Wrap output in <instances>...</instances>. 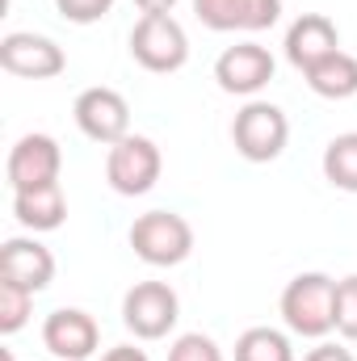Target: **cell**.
<instances>
[{
    "instance_id": "obj_5",
    "label": "cell",
    "mask_w": 357,
    "mask_h": 361,
    "mask_svg": "<svg viewBox=\"0 0 357 361\" xmlns=\"http://www.w3.org/2000/svg\"><path fill=\"white\" fill-rule=\"evenodd\" d=\"M181 319V298L169 281H139L122 298V324L139 341H160L177 328Z\"/></svg>"
},
{
    "instance_id": "obj_2",
    "label": "cell",
    "mask_w": 357,
    "mask_h": 361,
    "mask_svg": "<svg viewBox=\"0 0 357 361\" xmlns=\"http://www.w3.org/2000/svg\"><path fill=\"white\" fill-rule=\"evenodd\" d=\"M131 248L152 269H173L193 252V227L173 210H147L131 223Z\"/></svg>"
},
{
    "instance_id": "obj_20",
    "label": "cell",
    "mask_w": 357,
    "mask_h": 361,
    "mask_svg": "<svg viewBox=\"0 0 357 361\" xmlns=\"http://www.w3.org/2000/svg\"><path fill=\"white\" fill-rule=\"evenodd\" d=\"M337 332L357 341V273L337 281Z\"/></svg>"
},
{
    "instance_id": "obj_17",
    "label": "cell",
    "mask_w": 357,
    "mask_h": 361,
    "mask_svg": "<svg viewBox=\"0 0 357 361\" xmlns=\"http://www.w3.org/2000/svg\"><path fill=\"white\" fill-rule=\"evenodd\" d=\"M324 177H328L332 189L357 193V130L337 135V139L324 147Z\"/></svg>"
},
{
    "instance_id": "obj_11",
    "label": "cell",
    "mask_w": 357,
    "mask_h": 361,
    "mask_svg": "<svg viewBox=\"0 0 357 361\" xmlns=\"http://www.w3.org/2000/svg\"><path fill=\"white\" fill-rule=\"evenodd\" d=\"M42 345L47 353H55L59 361H89L101 345V328L89 311L80 307H59L47 315L42 324Z\"/></svg>"
},
{
    "instance_id": "obj_6",
    "label": "cell",
    "mask_w": 357,
    "mask_h": 361,
    "mask_svg": "<svg viewBox=\"0 0 357 361\" xmlns=\"http://www.w3.org/2000/svg\"><path fill=\"white\" fill-rule=\"evenodd\" d=\"M160 169H164L160 147H156L147 135H126V139H118V143L109 147V156H105V180H109V189L122 193V197L147 193V189L160 180Z\"/></svg>"
},
{
    "instance_id": "obj_22",
    "label": "cell",
    "mask_w": 357,
    "mask_h": 361,
    "mask_svg": "<svg viewBox=\"0 0 357 361\" xmlns=\"http://www.w3.org/2000/svg\"><path fill=\"white\" fill-rule=\"evenodd\" d=\"M55 8L72 25H92V21H101L114 8V0H55Z\"/></svg>"
},
{
    "instance_id": "obj_21",
    "label": "cell",
    "mask_w": 357,
    "mask_h": 361,
    "mask_svg": "<svg viewBox=\"0 0 357 361\" xmlns=\"http://www.w3.org/2000/svg\"><path fill=\"white\" fill-rule=\"evenodd\" d=\"M169 361H223V349L210 336H202V332H185V336L173 341Z\"/></svg>"
},
{
    "instance_id": "obj_12",
    "label": "cell",
    "mask_w": 357,
    "mask_h": 361,
    "mask_svg": "<svg viewBox=\"0 0 357 361\" xmlns=\"http://www.w3.org/2000/svg\"><path fill=\"white\" fill-rule=\"evenodd\" d=\"M0 281H13L30 294L47 290L55 281V257L47 244L38 240H25V235H13L0 244Z\"/></svg>"
},
{
    "instance_id": "obj_23",
    "label": "cell",
    "mask_w": 357,
    "mask_h": 361,
    "mask_svg": "<svg viewBox=\"0 0 357 361\" xmlns=\"http://www.w3.org/2000/svg\"><path fill=\"white\" fill-rule=\"evenodd\" d=\"M303 361H353V353H349V349H341V345H315Z\"/></svg>"
},
{
    "instance_id": "obj_18",
    "label": "cell",
    "mask_w": 357,
    "mask_h": 361,
    "mask_svg": "<svg viewBox=\"0 0 357 361\" xmlns=\"http://www.w3.org/2000/svg\"><path fill=\"white\" fill-rule=\"evenodd\" d=\"M236 361H294V349L277 328H248L236 341Z\"/></svg>"
},
{
    "instance_id": "obj_24",
    "label": "cell",
    "mask_w": 357,
    "mask_h": 361,
    "mask_svg": "<svg viewBox=\"0 0 357 361\" xmlns=\"http://www.w3.org/2000/svg\"><path fill=\"white\" fill-rule=\"evenodd\" d=\"M101 361H147V353L135 349V345H118V349H109Z\"/></svg>"
},
{
    "instance_id": "obj_10",
    "label": "cell",
    "mask_w": 357,
    "mask_h": 361,
    "mask_svg": "<svg viewBox=\"0 0 357 361\" xmlns=\"http://www.w3.org/2000/svg\"><path fill=\"white\" fill-rule=\"evenodd\" d=\"M59 169H63V152L51 135H21L8 152L4 177L13 185V193H21V189H38V185L59 180Z\"/></svg>"
},
{
    "instance_id": "obj_4",
    "label": "cell",
    "mask_w": 357,
    "mask_h": 361,
    "mask_svg": "<svg viewBox=\"0 0 357 361\" xmlns=\"http://www.w3.org/2000/svg\"><path fill=\"white\" fill-rule=\"evenodd\" d=\"M290 122L273 101H248L231 122V143L248 164H269L286 152Z\"/></svg>"
},
{
    "instance_id": "obj_7",
    "label": "cell",
    "mask_w": 357,
    "mask_h": 361,
    "mask_svg": "<svg viewBox=\"0 0 357 361\" xmlns=\"http://www.w3.org/2000/svg\"><path fill=\"white\" fill-rule=\"evenodd\" d=\"M0 68L21 76V80H51V76H59L68 68V55H63V47L55 38L17 30V34L0 38Z\"/></svg>"
},
{
    "instance_id": "obj_8",
    "label": "cell",
    "mask_w": 357,
    "mask_h": 361,
    "mask_svg": "<svg viewBox=\"0 0 357 361\" xmlns=\"http://www.w3.org/2000/svg\"><path fill=\"white\" fill-rule=\"evenodd\" d=\"M72 118H76L80 135H89L92 143H105V147H114L118 139L131 135V105L114 89H85L72 105Z\"/></svg>"
},
{
    "instance_id": "obj_9",
    "label": "cell",
    "mask_w": 357,
    "mask_h": 361,
    "mask_svg": "<svg viewBox=\"0 0 357 361\" xmlns=\"http://www.w3.org/2000/svg\"><path fill=\"white\" fill-rule=\"evenodd\" d=\"M273 72H277V63L261 42H236L214 59V80L231 97H257L273 80Z\"/></svg>"
},
{
    "instance_id": "obj_15",
    "label": "cell",
    "mask_w": 357,
    "mask_h": 361,
    "mask_svg": "<svg viewBox=\"0 0 357 361\" xmlns=\"http://www.w3.org/2000/svg\"><path fill=\"white\" fill-rule=\"evenodd\" d=\"M13 214L25 231H55L68 219V197H63L59 180L38 185V189H21V193H13Z\"/></svg>"
},
{
    "instance_id": "obj_13",
    "label": "cell",
    "mask_w": 357,
    "mask_h": 361,
    "mask_svg": "<svg viewBox=\"0 0 357 361\" xmlns=\"http://www.w3.org/2000/svg\"><path fill=\"white\" fill-rule=\"evenodd\" d=\"M193 13L206 30L257 34V30H269L282 17V0H193Z\"/></svg>"
},
{
    "instance_id": "obj_19",
    "label": "cell",
    "mask_w": 357,
    "mask_h": 361,
    "mask_svg": "<svg viewBox=\"0 0 357 361\" xmlns=\"http://www.w3.org/2000/svg\"><path fill=\"white\" fill-rule=\"evenodd\" d=\"M30 311H34V294L21 290V286H13V281H0V332L4 336L21 332L25 319H30Z\"/></svg>"
},
{
    "instance_id": "obj_3",
    "label": "cell",
    "mask_w": 357,
    "mask_h": 361,
    "mask_svg": "<svg viewBox=\"0 0 357 361\" xmlns=\"http://www.w3.org/2000/svg\"><path fill=\"white\" fill-rule=\"evenodd\" d=\"M131 55L139 68L169 76L189 63V38L173 13H143L131 30Z\"/></svg>"
},
{
    "instance_id": "obj_25",
    "label": "cell",
    "mask_w": 357,
    "mask_h": 361,
    "mask_svg": "<svg viewBox=\"0 0 357 361\" xmlns=\"http://www.w3.org/2000/svg\"><path fill=\"white\" fill-rule=\"evenodd\" d=\"M143 13H173L177 8V0H135Z\"/></svg>"
},
{
    "instance_id": "obj_1",
    "label": "cell",
    "mask_w": 357,
    "mask_h": 361,
    "mask_svg": "<svg viewBox=\"0 0 357 361\" xmlns=\"http://www.w3.org/2000/svg\"><path fill=\"white\" fill-rule=\"evenodd\" d=\"M282 319L294 336L324 341L337 328V281L328 273H298L282 290Z\"/></svg>"
},
{
    "instance_id": "obj_16",
    "label": "cell",
    "mask_w": 357,
    "mask_h": 361,
    "mask_svg": "<svg viewBox=\"0 0 357 361\" xmlns=\"http://www.w3.org/2000/svg\"><path fill=\"white\" fill-rule=\"evenodd\" d=\"M303 76H307V85H311L315 97H328V101H349V97H357V59L349 51H337V55L320 59Z\"/></svg>"
},
{
    "instance_id": "obj_14",
    "label": "cell",
    "mask_w": 357,
    "mask_h": 361,
    "mask_svg": "<svg viewBox=\"0 0 357 361\" xmlns=\"http://www.w3.org/2000/svg\"><path fill=\"white\" fill-rule=\"evenodd\" d=\"M337 51H341V34H337V21H332V17H324V13H303L298 21H290V30H286V59H290L298 72L315 68L320 59H328V55H337Z\"/></svg>"
}]
</instances>
